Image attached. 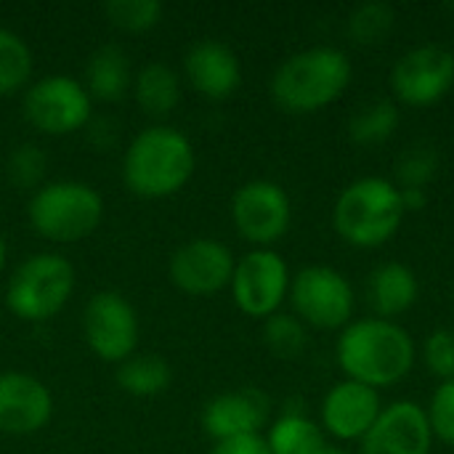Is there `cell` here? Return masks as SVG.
Wrapping results in <instances>:
<instances>
[{
    "mask_svg": "<svg viewBox=\"0 0 454 454\" xmlns=\"http://www.w3.org/2000/svg\"><path fill=\"white\" fill-rule=\"evenodd\" d=\"M335 356L346 380L380 391L410 375L415 364V343L402 325L375 317L346 325Z\"/></svg>",
    "mask_w": 454,
    "mask_h": 454,
    "instance_id": "6da1fadb",
    "label": "cell"
},
{
    "mask_svg": "<svg viewBox=\"0 0 454 454\" xmlns=\"http://www.w3.org/2000/svg\"><path fill=\"white\" fill-rule=\"evenodd\" d=\"M354 77L343 51L317 45L285 59L271 77V98L290 114H314L335 104Z\"/></svg>",
    "mask_w": 454,
    "mask_h": 454,
    "instance_id": "7a4b0ae2",
    "label": "cell"
},
{
    "mask_svg": "<svg viewBox=\"0 0 454 454\" xmlns=\"http://www.w3.org/2000/svg\"><path fill=\"white\" fill-rule=\"evenodd\" d=\"M194 146L176 128L141 130L122 160V181L141 200H165L181 192L194 176Z\"/></svg>",
    "mask_w": 454,
    "mask_h": 454,
    "instance_id": "3957f363",
    "label": "cell"
},
{
    "mask_svg": "<svg viewBox=\"0 0 454 454\" xmlns=\"http://www.w3.org/2000/svg\"><path fill=\"white\" fill-rule=\"evenodd\" d=\"M407 210L394 181L367 176L348 184L333 207V226L354 247H380L396 237Z\"/></svg>",
    "mask_w": 454,
    "mask_h": 454,
    "instance_id": "277c9868",
    "label": "cell"
},
{
    "mask_svg": "<svg viewBox=\"0 0 454 454\" xmlns=\"http://www.w3.org/2000/svg\"><path fill=\"white\" fill-rule=\"evenodd\" d=\"M27 215L37 237L72 245L98 229L104 218V200L82 181H53L43 184L32 194Z\"/></svg>",
    "mask_w": 454,
    "mask_h": 454,
    "instance_id": "5b68a950",
    "label": "cell"
},
{
    "mask_svg": "<svg viewBox=\"0 0 454 454\" xmlns=\"http://www.w3.org/2000/svg\"><path fill=\"white\" fill-rule=\"evenodd\" d=\"M74 290V269L64 255L37 253L21 261L5 285V306L24 322L56 317Z\"/></svg>",
    "mask_w": 454,
    "mask_h": 454,
    "instance_id": "8992f818",
    "label": "cell"
},
{
    "mask_svg": "<svg viewBox=\"0 0 454 454\" xmlns=\"http://www.w3.org/2000/svg\"><path fill=\"white\" fill-rule=\"evenodd\" d=\"M295 317L317 330H343L351 325L354 290L348 279L330 266H306L290 282Z\"/></svg>",
    "mask_w": 454,
    "mask_h": 454,
    "instance_id": "52a82bcc",
    "label": "cell"
},
{
    "mask_svg": "<svg viewBox=\"0 0 454 454\" xmlns=\"http://www.w3.org/2000/svg\"><path fill=\"white\" fill-rule=\"evenodd\" d=\"M93 98L85 85L67 74H48L24 93V117L45 136H69L88 125Z\"/></svg>",
    "mask_w": 454,
    "mask_h": 454,
    "instance_id": "ba28073f",
    "label": "cell"
},
{
    "mask_svg": "<svg viewBox=\"0 0 454 454\" xmlns=\"http://www.w3.org/2000/svg\"><path fill=\"white\" fill-rule=\"evenodd\" d=\"M290 269L285 258L269 247H255L234 266L231 295L237 309L253 319H269L279 314V306L290 295Z\"/></svg>",
    "mask_w": 454,
    "mask_h": 454,
    "instance_id": "9c48e42d",
    "label": "cell"
},
{
    "mask_svg": "<svg viewBox=\"0 0 454 454\" xmlns=\"http://www.w3.org/2000/svg\"><path fill=\"white\" fill-rule=\"evenodd\" d=\"M231 221L242 239L255 247H269L287 234L293 205L279 184L247 181L231 197Z\"/></svg>",
    "mask_w": 454,
    "mask_h": 454,
    "instance_id": "30bf717a",
    "label": "cell"
},
{
    "mask_svg": "<svg viewBox=\"0 0 454 454\" xmlns=\"http://www.w3.org/2000/svg\"><path fill=\"white\" fill-rule=\"evenodd\" d=\"M391 90L407 106H434L454 85V53L442 45H418L402 53L391 69Z\"/></svg>",
    "mask_w": 454,
    "mask_h": 454,
    "instance_id": "8fae6325",
    "label": "cell"
},
{
    "mask_svg": "<svg viewBox=\"0 0 454 454\" xmlns=\"http://www.w3.org/2000/svg\"><path fill=\"white\" fill-rule=\"evenodd\" d=\"M82 333L88 348L101 362L122 364L138 346V317L120 293L101 290L90 295L82 311Z\"/></svg>",
    "mask_w": 454,
    "mask_h": 454,
    "instance_id": "7c38bea8",
    "label": "cell"
},
{
    "mask_svg": "<svg viewBox=\"0 0 454 454\" xmlns=\"http://www.w3.org/2000/svg\"><path fill=\"white\" fill-rule=\"evenodd\" d=\"M234 266H237V261L223 242L200 237V239L181 245L170 255L168 274H170V282L181 293L205 298V295H215L231 285Z\"/></svg>",
    "mask_w": 454,
    "mask_h": 454,
    "instance_id": "4fadbf2b",
    "label": "cell"
},
{
    "mask_svg": "<svg viewBox=\"0 0 454 454\" xmlns=\"http://www.w3.org/2000/svg\"><path fill=\"white\" fill-rule=\"evenodd\" d=\"M434 434L428 415L415 402L386 407L359 442V454H431Z\"/></svg>",
    "mask_w": 454,
    "mask_h": 454,
    "instance_id": "5bb4252c",
    "label": "cell"
},
{
    "mask_svg": "<svg viewBox=\"0 0 454 454\" xmlns=\"http://www.w3.org/2000/svg\"><path fill=\"white\" fill-rule=\"evenodd\" d=\"M53 396L43 380L29 372L0 375V434L29 436L48 426Z\"/></svg>",
    "mask_w": 454,
    "mask_h": 454,
    "instance_id": "9a60e30c",
    "label": "cell"
},
{
    "mask_svg": "<svg viewBox=\"0 0 454 454\" xmlns=\"http://www.w3.org/2000/svg\"><path fill=\"white\" fill-rule=\"evenodd\" d=\"M380 412V394L375 388L343 380L322 399V431L335 442H362Z\"/></svg>",
    "mask_w": 454,
    "mask_h": 454,
    "instance_id": "2e32d148",
    "label": "cell"
},
{
    "mask_svg": "<svg viewBox=\"0 0 454 454\" xmlns=\"http://www.w3.org/2000/svg\"><path fill=\"white\" fill-rule=\"evenodd\" d=\"M271 402L261 388H237L210 399L202 410V428L210 439L255 436L269 423Z\"/></svg>",
    "mask_w": 454,
    "mask_h": 454,
    "instance_id": "e0dca14e",
    "label": "cell"
},
{
    "mask_svg": "<svg viewBox=\"0 0 454 454\" xmlns=\"http://www.w3.org/2000/svg\"><path fill=\"white\" fill-rule=\"evenodd\" d=\"M184 72L192 88L213 101L229 98L242 82L239 56L221 40H200L184 56Z\"/></svg>",
    "mask_w": 454,
    "mask_h": 454,
    "instance_id": "ac0fdd59",
    "label": "cell"
},
{
    "mask_svg": "<svg viewBox=\"0 0 454 454\" xmlns=\"http://www.w3.org/2000/svg\"><path fill=\"white\" fill-rule=\"evenodd\" d=\"M418 293H420V285H418L415 271L399 261L380 263L370 274L367 295H370V306L378 319L394 322L396 317L407 314L415 306Z\"/></svg>",
    "mask_w": 454,
    "mask_h": 454,
    "instance_id": "d6986e66",
    "label": "cell"
},
{
    "mask_svg": "<svg viewBox=\"0 0 454 454\" xmlns=\"http://www.w3.org/2000/svg\"><path fill=\"white\" fill-rule=\"evenodd\" d=\"M130 85V59L117 45H101L88 59L85 90L98 101H120Z\"/></svg>",
    "mask_w": 454,
    "mask_h": 454,
    "instance_id": "ffe728a7",
    "label": "cell"
},
{
    "mask_svg": "<svg viewBox=\"0 0 454 454\" xmlns=\"http://www.w3.org/2000/svg\"><path fill=\"white\" fill-rule=\"evenodd\" d=\"M133 93H136L141 112H146L152 117H165L178 106L181 82H178V74L168 64L149 61L138 69L136 82H133Z\"/></svg>",
    "mask_w": 454,
    "mask_h": 454,
    "instance_id": "44dd1931",
    "label": "cell"
},
{
    "mask_svg": "<svg viewBox=\"0 0 454 454\" xmlns=\"http://www.w3.org/2000/svg\"><path fill=\"white\" fill-rule=\"evenodd\" d=\"M266 444L271 454H317L327 442L325 431L311 418L301 412H287L277 423H271Z\"/></svg>",
    "mask_w": 454,
    "mask_h": 454,
    "instance_id": "7402d4cb",
    "label": "cell"
},
{
    "mask_svg": "<svg viewBox=\"0 0 454 454\" xmlns=\"http://www.w3.org/2000/svg\"><path fill=\"white\" fill-rule=\"evenodd\" d=\"M173 380L170 364L157 354H141L130 356L117 367V386L130 396H157L162 394Z\"/></svg>",
    "mask_w": 454,
    "mask_h": 454,
    "instance_id": "603a6c76",
    "label": "cell"
},
{
    "mask_svg": "<svg viewBox=\"0 0 454 454\" xmlns=\"http://www.w3.org/2000/svg\"><path fill=\"white\" fill-rule=\"evenodd\" d=\"M399 128V106L394 98L367 101L348 120V138L359 146H375L388 141Z\"/></svg>",
    "mask_w": 454,
    "mask_h": 454,
    "instance_id": "cb8c5ba5",
    "label": "cell"
},
{
    "mask_svg": "<svg viewBox=\"0 0 454 454\" xmlns=\"http://www.w3.org/2000/svg\"><path fill=\"white\" fill-rule=\"evenodd\" d=\"M394 29H396V8L380 0L356 5L346 21V35L362 48L383 45Z\"/></svg>",
    "mask_w": 454,
    "mask_h": 454,
    "instance_id": "d4e9b609",
    "label": "cell"
},
{
    "mask_svg": "<svg viewBox=\"0 0 454 454\" xmlns=\"http://www.w3.org/2000/svg\"><path fill=\"white\" fill-rule=\"evenodd\" d=\"M32 74V53L27 43L0 27V96H11L29 82Z\"/></svg>",
    "mask_w": 454,
    "mask_h": 454,
    "instance_id": "484cf974",
    "label": "cell"
},
{
    "mask_svg": "<svg viewBox=\"0 0 454 454\" xmlns=\"http://www.w3.org/2000/svg\"><path fill=\"white\" fill-rule=\"evenodd\" d=\"M165 5L160 0H109L104 3V16L120 32L141 35L160 24Z\"/></svg>",
    "mask_w": 454,
    "mask_h": 454,
    "instance_id": "4316f807",
    "label": "cell"
},
{
    "mask_svg": "<svg viewBox=\"0 0 454 454\" xmlns=\"http://www.w3.org/2000/svg\"><path fill=\"white\" fill-rule=\"evenodd\" d=\"M263 343L279 359H295L306 351V325L295 314H274L263 322Z\"/></svg>",
    "mask_w": 454,
    "mask_h": 454,
    "instance_id": "83f0119b",
    "label": "cell"
},
{
    "mask_svg": "<svg viewBox=\"0 0 454 454\" xmlns=\"http://www.w3.org/2000/svg\"><path fill=\"white\" fill-rule=\"evenodd\" d=\"M48 173V157L35 144H21L8 157V178L16 189L37 192L43 186V178Z\"/></svg>",
    "mask_w": 454,
    "mask_h": 454,
    "instance_id": "f1b7e54d",
    "label": "cell"
},
{
    "mask_svg": "<svg viewBox=\"0 0 454 454\" xmlns=\"http://www.w3.org/2000/svg\"><path fill=\"white\" fill-rule=\"evenodd\" d=\"M439 173V154L434 146H412L396 162L399 189H426Z\"/></svg>",
    "mask_w": 454,
    "mask_h": 454,
    "instance_id": "f546056e",
    "label": "cell"
},
{
    "mask_svg": "<svg viewBox=\"0 0 454 454\" xmlns=\"http://www.w3.org/2000/svg\"><path fill=\"white\" fill-rule=\"evenodd\" d=\"M426 415H428L434 439H439L447 447H454V380L439 383Z\"/></svg>",
    "mask_w": 454,
    "mask_h": 454,
    "instance_id": "4dcf8cb0",
    "label": "cell"
},
{
    "mask_svg": "<svg viewBox=\"0 0 454 454\" xmlns=\"http://www.w3.org/2000/svg\"><path fill=\"white\" fill-rule=\"evenodd\" d=\"M423 362L434 378L454 380V333L452 330H436L426 338L423 346Z\"/></svg>",
    "mask_w": 454,
    "mask_h": 454,
    "instance_id": "1f68e13d",
    "label": "cell"
},
{
    "mask_svg": "<svg viewBox=\"0 0 454 454\" xmlns=\"http://www.w3.org/2000/svg\"><path fill=\"white\" fill-rule=\"evenodd\" d=\"M210 454H271L266 436L255 434V436H237V439H223L215 442V447L210 450Z\"/></svg>",
    "mask_w": 454,
    "mask_h": 454,
    "instance_id": "d6a6232c",
    "label": "cell"
},
{
    "mask_svg": "<svg viewBox=\"0 0 454 454\" xmlns=\"http://www.w3.org/2000/svg\"><path fill=\"white\" fill-rule=\"evenodd\" d=\"M402 192V202L407 213H420L428 205V194L426 189H399Z\"/></svg>",
    "mask_w": 454,
    "mask_h": 454,
    "instance_id": "836d02e7",
    "label": "cell"
},
{
    "mask_svg": "<svg viewBox=\"0 0 454 454\" xmlns=\"http://www.w3.org/2000/svg\"><path fill=\"white\" fill-rule=\"evenodd\" d=\"M317 454H348V452H346L343 447H338V444H325V447H322Z\"/></svg>",
    "mask_w": 454,
    "mask_h": 454,
    "instance_id": "e575fe53",
    "label": "cell"
},
{
    "mask_svg": "<svg viewBox=\"0 0 454 454\" xmlns=\"http://www.w3.org/2000/svg\"><path fill=\"white\" fill-rule=\"evenodd\" d=\"M5 258H8V245H5V237H3V231H0V271H3V266H5Z\"/></svg>",
    "mask_w": 454,
    "mask_h": 454,
    "instance_id": "d590c367",
    "label": "cell"
}]
</instances>
